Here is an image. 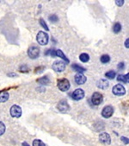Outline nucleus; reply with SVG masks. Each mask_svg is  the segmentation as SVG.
I'll return each instance as SVG.
<instances>
[{
    "label": "nucleus",
    "mask_w": 129,
    "mask_h": 146,
    "mask_svg": "<svg viewBox=\"0 0 129 146\" xmlns=\"http://www.w3.org/2000/svg\"><path fill=\"white\" fill-rule=\"evenodd\" d=\"M49 20H50L52 23H57L58 20H59V18H58V17H57L56 15H51V16L49 17Z\"/></svg>",
    "instance_id": "obj_25"
},
{
    "label": "nucleus",
    "mask_w": 129,
    "mask_h": 146,
    "mask_svg": "<svg viewBox=\"0 0 129 146\" xmlns=\"http://www.w3.org/2000/svg\"><path fill=\"white\" fill-rule=\"evenodd\" d=\"M37 82L40 83L41 85H47V84L50 82V80H49V79L46 76V77H42V78L37 80Z\"/></svg>",
    "instance_id": "obj_19"
},
{
    "label": "nucleus",
    "mask_w": 129,
    "mask_h": 146,
    "mask_svg": "<svg viewBox=\"0 0 129 146\" xmlns=\"http://www.w3.org/2000/svg\"><path fill=\"white\" fill-rule=\"evenodd\" d=\"M57 108H58V110H59L60 112H62V113H66V112L68 111L69 109H70L67 101H66V100H60V101L59 102V104H58V106H57Z\"/></svg>",
    "instance_id": "obj_5"
},
{
    "label": "nucleus",
    "mask_w": 129,
    "mask_h": 146,
    "mask_svg": "<svg viewBox=\"0 0 129 146\" xmlns=\"http://www.w3.org/2000/svg\"><path fill=\"white\" fill-rule=\"evenodd\" d=\"M45 54H50L51 56H53V57H54V56H56V52H55V50H53V49H48L46 53H45Z\"/></svg>",
    "instance_id": "obj_26"
},
{
    "label": "nucleus",
    "mask_w": 129,
    "mask_h": 146,
    "mask_svg": "<svg viewBox=\"0 0 129 146\" xmlns=\"http://www.w3.org/2000/svg\"><path fill=\"white\" fill-rule=\"evenodd\" d=\"M128 42H129V40L127 39V40L126 41V44H125V46H126V48H128Z\"/></svg>",
    "instance_id": "obj_32"
},
{
    "label": "nucleus",
    "mask_w": 129,
    "mask_h": 146,
    "mask_svg": "<svg viewBox=\"0 0 129 146\" xmlns=\"http://www.w3.org/2000/svg\"><path fill=\"white\" fill-rule=\"evenodd\" d=\"M121 139L124 141L125 143H128V138H126L125 137H121Z\"/></svg>",
    "instance_id": "obj_31"
},
{
    "label": "nucleus",
    "mask_w": 129,
    "mask_h": 146,
    "mask_svg": "<svg viewBox=\"0 0 129 146\" xmlns=\"http://www.w3.org/2000/svg\"><path fill=\"white\" fill-rule=\"evenodd\" d=\"M117 80L119 81H122V82H128V74H126V75H122V74H120L117 78Z\"/></svg>",
    "instance_id": "obj_20"
},
{
    "label": "nucleus",
    "mask_w": 129,
    "mask_h": 146,
    "mask_svg": "<svg viewBox=\"0 0 129 146\" xmlns=\"http://www.w3.org/2000/svg\"><path fill=\"white\" fill-rule=\"evenodd\" d=\"M86 81V77L82 74H77L75 75V82L78 84V85H82L84 83H85Z\"/></svg>",
    "instance_id": "obj_12"
},
{
    "label": "nucleus",
    "mask_w": 129,
    "mask_h": 146,
    "mask_svg": "<svg viewBox=\"0 0 129 146\" xmlns=\"http://www.w3.org/2000/svg\"><path fill=\"white\" fill-rule=\"evenodd\" d=\"M113 113H114V107L111 106H105L103 109V111H102V115H103V118H105V119L110 118V117L113 115Z\"/></svg>",
    "instance_id": "obj_7"
},
{
    "label": "nucleus",
    "mask_w": 129,
    "mask_h": 146,
    "mask_svg": "<svg viewBox=\"0 0 129 146\" xmlns=\"http://www.w3.org/2000/svg\"><path fill=\"white\" fill-rule=\"evenodd\" d=\"M113 94L118 96L124 95L126 94V90L124 88V86L122 85H116L113 87Z\"/></svg>",
    "instance_id": "obj_9"
},
{
    "label": "nucleus",
    "mask_w": 129,
    "mask_h": 146,
    "mask_svg": "<svg viewBox=\"0 0 129 146\" xmlns=\"http://www.w3.org/2000/svg\"><path fill=\"white\" fill-rule=\"evenodd\" d=\"M56 55H58L59 57L62 58L63 60H64V61L66 62V63H68V62H69V60L67 59V57L64 54V53H63L61 50H59H59H57V51H56Z\"/></svg>",
    "instance_id": "obj_17"
},
{
    "label": "nucleus",
    "mask_w": 129,
    "mask_h": 146,
    "mask_svg": "<svg viewBox=\"0 0 129 146\" xmlns=\"http://www.w3.org/2000/svg\"><path fill=\"white\" fill-rule=\"evenodd\" d=\"M9 99V94L5 91H3V92H0V102L1 103H4V102H6Z\"/></svg>",
    "instance_id": "obj_14"
},
{
    "label": "nucleus",
    "mask_w": 129,
    "mask_h": 146,
    "mask_svg": "<svg viewBox=\"0 0 129 146\" xmlns=\"http://www.w3.org/2000/svg\"><path fill=\"white\" fill-rule=\"evenodd\" d=\"M5 131V125L4 123H2L1 121H0V136L3 135Z\"/></svg>",
    "instance_id": "obj_24"
},
{
    "label": "nucleus",
    "mask_w": 129,
    "mask_h": 146,
    "mask_svg": "<svg viewBox=\"0 0 129 146\" xmlns=\"http://www.w3.org/2000/svg\"><path fill=\"white\" fill-rule=\"evenodd\" d=\"M115 4H116L118 6H121V5L124 4V1H123V0H121V1H119V0H117V1H115Z\"/></svg>",
    "instance_id": "obj_29"
},
{
    "label": "nucleus",
    "mask_w": 129,
    "mask_h": 146,
    "mask_svg": "<svg viewBox=\"0 0 129 146\" xmlns=\"http://www.w3.org/2000/svg\"><path fill=\"white\" fill-rule=\"evenodd\" d=\"M33 146H46V145L42 141H41L39 139H36L33 141Z\"/></svg>",
    "instance_id": "obj_22"
},
{
    "label": "nucleus",
    "mask_w": 129,
    "mask_h": 146,
    "mask_svg": "<svg viewBox=\"0 0 129 146\" xmlns=\"http://www.w3.org/2000/svg\"><path fill=\"white\" fill-rule=\"evenodd\" d=\"M97 87L101 89H106L109 87V82L106 80H100L97 82Z\"/></svg>",
    "instance_id": "obj_13"
},
{
    "label": "nucleus",
    "mask_w": 129,
    "mask_h": 146,
    "mask_svg": "<svg viewBox=\"0 0 129 146\" xmlns=\"http://www.w3.org/2000/svg\"><path fill=\"white\" fill-rule=\"evenodd\" d=\"M72 97L74 100H80L84 97V92L82 89H76L72 93Z\"/></svg>",
    "instance_id": "obj_10"
},
{
    "label": "nucleus",
    "mask_w": 129,
    "mask_h": 146,
    "mask_svg": "<svg viewBox=\"0 0 129 146\" xmlns=\"http://www.w3.org/2000/svg\"><path fill=\"white\" fill-rule=\"evenodd\" d=\"M72 68H73L75 71L78 72V74H82V73H84V72L86 71V69H85L84 68H82V67L78 66V64H73V65H72Z\"/></svg>",
    "instance_id": "obj_16"
},
{
    "label": "nucleus",
    "mask_w": 129,
    "mask_h": 146,
    "mask_svg": "<svg viewBox=\"0 0 129 146\" xmlns=\"http://www.w3.org/2000/svg\"><path fill=\"white\" fill-rule=\"evenodd\" d=\"M58 87L62 92H66L70 88V82L66 79H62L58 81Z\"/></svg>",
    "instance_id": "obj_1"
},
{
    "label": "nucleus",
    "mask_w": 129,
    "mask_h": 146,
    "mask_svg": "<svg viewBox=\"0 0 129 146\" xmlns=\"http://www.w3.org/2000/svg\"><path fill=\"white\" fill-rule=\"evenodd\" d=\"M40 23H41V26H42V27L45 29L46 31H49V30H48V27H47V25L46 24L45 21H44L42 18H41V19H40Z\"/></svg>",
    "instance_id": "obj_27"
},
{
    "label": "nucleus",
    "mask_w": 129,
    "mask_h": 146,
    "mask_svg": "<svg viewBox=\"0 0 129 146\" xmlns=\"http://www.w3.org/2000/svg\"><path fill=\"white\" fill-rule=\"evenodd\" d=\"M28 54L29 58H31V59H36V58L40 54V49L36 46H32V47H30L28 48Z\"/></svg>",
    "instance_id": "obj_4"
},
{
    "label": "nucleus",
    "mask_w": 129,
    "mask_h": 146,
    "mask_svg": "<svg viewBox=\"0 0 129 146\" xmlns=\"http://www.w3.org/2000/svg\"><path fill=\"white\" fill-rule=\"evenodd\" d=\"M52 68L55 72L61 73V72H63L64 69H66V63H64V62H62V61H56V62H53Z\"/></svg>",
    "instance_id": "obj_3"
},
{
    "label": "nucleus",
    "mask_w": 129,
    "mask_h": 146,
    "mask_svg": "<svg viewBox=\"0 0 129 146\" xmlns=\"http://www.w3.org/2000/svg\"><path fill=\"white\" fill-rule=\"evenodd\" d=\"M99 141L103 143V144H109L111 143V138H110V136L106 133V132H103V133H101L100 136H99Z\"/></svg>",
    "instance_id": "obj_11"
},
{
    "label": "nucleus",
    "mask_w": 129,
    "mask_h": 146,
    "mask_svg": "<svg viewBox=\"0 0 129 146\" xmlns=\"http://www.w3.org/2000/svg\"><path fill=\"white\" fill-rule=\"evenodd\" d=\"M79 59H80V61L83 62H87L90 60V55H89L88 54H86V53H83V54H80Z\"/></svg>",
    "instance_id": "obj_15"
},
{
    "label": "nucleus",
    "mask_w": 129,
    "mask_h": 146,
    "mask_svg": "<svg viewBox=\"0 0 129 146\" xmlns=\"http://www.w3.org/2000/svg\"><path fill=\"white\" fill-rule=\"evenodd\" d=\"M110 61V57L108 54H103L101 57V62L102 63H108Z\"/></svg>",
    "instance_id": "obj_21"
},
{
    "label": "nucleus",
    "mask_w": 129,
    "mask_h": 146,
    "mask_svg": "<svg viewBox=\"0 0 129 146\" xmlns=\"http://www.w3.org/2000/svg\"><path fill=\"white\" fill-rule=\"evenodd\" d=\"M22 146H29L26 142H24V143H22Z\"/></svg>",
    "instance_id": "obj_33"
},
{
    "label": "nucleus",
    "mask_w": 129,
    "mask_h": 146,
    "mask_svg": "<svg viewBox=\"0 0 129 146\" xmlns=\"http://www.w3.org/2000/svg\"><path fill=\"white\" fill-rule=\"evenodd\" d=\"M103 95L99 93H94L93 95L91 96V102L95 106H98L103 102Z\"/></svg>",
    "instance_id": "obj_6"
},
{
    "label": "nucleus",
    "mask_w": 129,
    "mask_h": 146,
    "mask_svg": "<svg viewBox=\"0 0 129 146\" xmlns=\"http://www.w3.org/2000/svg\"><path fill=\"white\" fill-rule=\"evenodd\" d=\"M20 70H21L22 72H28V68L26 65H24V66H22V67H21Z\"/></svg>",
    "instance_id": "obj_28"
},
{
    "label": "nucleus",
    "mask_w": 129,
    "mask_h": 146,
    "mask_svg": "<svg viewBox=\"0 0 129 146\" xmlns=\"http://www.w3.org/2000/svg\"><path fill=\"white\" fill-rule=\"evenodd\" d=\"M11 115L14 118H19V117L22 115V109L20 106H16V105H14L11 106Z\"/></svg>",
    "instance_id": "obj_8"
},
{
    "label": "nucleus",
    "mask_w": 129,
    "mask_h": 146,
    "mask_svg": "<svg viewBox=\"0 0 129 146\" xmlns=\"http://www.w3.org/2000/svg\"><path fill=\"white\" fill-rule=\"evenodd\" d=\"M120 31H121V25H120V23H115L114 24V26H113V31L117 34Z\"/></svg>",
    "instance_id": "obj_18"
},
{
    "label": "nucleus",
    "mask_w": 129,
    "mask_h": 146,
    "mask_svg": "<svg viewBox=\"0 0 129 146\" xmlns=\"http://www.w3.org/2000/svg\"><path fill=\"white\" fill-rule=\"evenodd\" d=\"M36 39H37L38 43H40L41 45H46V44H47V42H48V36L47 33H45L43 31H40L37 34Z\"/></svg>",
    "instance_id": "obj_2"
},
{
    "label": "nucleus",
    "mask_w": 129,
    "mask_h": 146,
    "mask_svg": "<svg viewBox=\"0 0 129 146\" xmlns=\"http://www.w3.org/2000/svg\"><path fill=\"white\" fill-rule=\"evenodd\" d=\"M105 76H106L107 78H109V79H114V78L115 77V72H114V71H109V72H108V73L105 74Z\"/></svg>",
    "instance_id": "obj_23"
},
{
    "label": "nucleus",
    "mask_w": 129,
    "mask_h": 146,
    "mask_svg": "<svg viewBox=\"0 0 129 146\" xmlns=\"http://www.w3.org/2000/svg\"><path fill=\"white\" fill-rule=\"evenodd\" d=\"M118 68H119V69H123V68H124V63H123V62L119 63V65H118Z\"/></svg>",
    "instance_id": "obj_30"
}]
</instances>
